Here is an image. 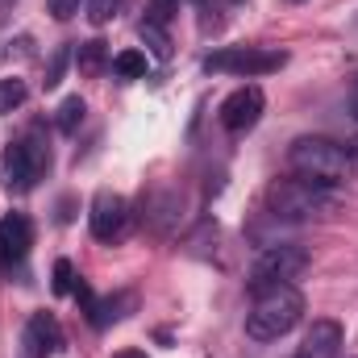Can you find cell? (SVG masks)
<instances>
[{
	"label": "cell",
	"instance_id": "obj_1",
	"mask_svg": "<svg viewBox=\"0 0 358 358\" xmlns=\"http://www.w3.org/2000/svg\"><path fill=\"white\" fill-rule=\"evenodd\" d=\"M300 317H304V296L292 283H271L255 292V304L246 313V334L255 342H279L300 325Z\"/></svg>",
	"mask_w": 358,
	"mask_h": 358
},
{
	"label": "cell",
	"instance_id": "obj_2",
	"mask_svg": "<svg viewBox=\"0 0 358 358\" xmlns=\"http://www.w3.org/2000/svg\"><path fill=\"white\" fill-rule=\"evenodd\" d=\"M267 204L271 217H279V221H321L342 208L329 187L308 183V179H275L267 192Z\"/></svg>",
	"mask_w": 358,
	"mask_h": 358
},
{
	"label": "cell",
	"instance_id": "obj_3",
	"mask_svg": "<svg viewBox=\"0 0 358 358\" xmlns=\"http://www.w3.org/2000/svg\"><path fill=\"white\" fill-rule=\"evenodd\" d=\"M287 167L308 183L334 187V183H342L350 176V155L334 138H296L292 150H287Z\"/></svg>",
	"mask_w": 358,
	"mask_h": 358
},
{
	"label": "cell",
	"instance_id": "obj_4",
	"mask_svg": "<svg viewBox=\"0 0 358 358\" xmlns=\"http://www.w3.org/2000/svg\"><path fill=\"white\" fill-rule=\"evenodd\" d=\"M50 171V146L42 138V129H29L21 142H8L4 150V187L8 192H34L38 179Z\"/></svg>",
	"mask_w": 358,
	"mask_h": 358
},
{
	"label": "cell",
	"instance_id": "obj_5",
	"mask_svg": "<svg viewBox=\"0 0 358 358\" xmlns=\"http://www.w3.org/2000/svg\"><path fill=\"white\" fill-rule=\"evenodd\" d=\"M304 267H308V250L304 246H292V242L263 246L259 259L250 263V292L271 287V283H292Z\"/></svg>",
	"mask_w": 358,
	"mask_h": 358
},
{
	"label": "cell",
	"instance_id": "obj_6",
	"mask_svg": "<svg viewBox=\"0 0 358 358\" xmlns=\"http://www.w3.org/2000/svg\"><path fill=\"white\" fill-rule=\"evenodd\" d=\"M287 63L283 50H267V46H225L217 55L204 59V71H221V76H271Z\"/></svg>",
	"mask_w": 358,
	"mask_h": 358
},
{
	"label": "cell",
	"instance_id": "obj_7",
	"mask_svg": "<svg viewBox=\"0 0 358 358\" xmlns=\"http://www.w3.org/2000/svg\"><path fill=\"white\" fill-rule=\"evenodd\" d=\"M125 225H129V204H125V196H117V192H96V200H92L88 208V229L96 242H117L121 234H125Z\"/></svg>",
	"mask_w": 358,
	"mask_h": 358
},
{
	"label": "cell",
	"instance_id": "obj_8",
	"mask_svg": "<svg viewBox=\"0 0 358 358\" xmlns=\"http://www.w3.org/2000/svg\"><path fill=\"white\" fill-rule=\"evenodd\" d=\"M259 117H263V88H255V84L229 92V96L221 100V125H225L229 134H246V129H255Z\"/></svg>",
	"mask_w": 358,
	"mask_h": 358
},
{
	"label": "cell",
	"instance_id": "obj_9",
	"mask_svg": "<svg viewBox=\"0 0 358 358\" xmlns=\"http://www.w3.org/2000/svg\"><path fill=\"white\" fill-rule=\"evenodd\" d=\"M29 246H34V225H29L25 213H8V217H0V267L13 271L17 263H25Z\"/></svg>",
	"mask_w": 358,
	"mask_h": 358
},
{
	"label": "cell",
	"instance_id": "obj_10",
	"mask_svg": "<svg viewBox=\"0 0 358 358\" xmlns=\"http://www.w3.org/2000/svg\"><path fill=\"white\" fill-rule=\"evenodd\" d=\"M63 350V329L50 313H34L25 325V355L29 358H50Z\"/></svg>",
	"mask_w": 358,
	"mask_h": 358
},
{
	"label": "cell",
	"instance_id": "obj_11",
	"mask_svg": "<svg viewBox=\"0 0 358 358\" xmlns=\"http://www.w3.org/2000/svg\"><path fill=\"white\" fill-rule=\"evenodd\" d=\"M338 355H342V325L329 321V317L313 321L300 350H296V358H338Z\"/></svg>",
	"mask_w": 358,
	"mask_h": 358
},
{
	"label": "cell",
	"instance_id": "obj_12",
	"mask_svg": "<svg viewBox=\"0 0 358 358\" xmlns=\"http://www.w3.org/2000/svg\"><path fill=\"white\" fill-rule=\"evenodd\" d=\"M129 308H134V296H129V292H117V296H108V300H96L88 317H92V325H96V329H104V325L121 321Z\"/></svg>",
	"mask_w": 358,
	"mask_h": 358
},
{
	"label": "cell",
	"instance_id": "obj_13",
	"mask_svg": "<svg viewBox=\"0 0 358 358\" xmlns=\"http://www.w3.org/2000/svg\"><path fill=\"white\" fill-rule=\"evenodd\" d=\"M76 67H80V76H100V71L108 67V46H104L100 38L80 42V46H76Z\"/></svg>",
	"mask_w": 358,
	"mask_h": 358
},
{
	"label": "cell",
	"instance_id": "obj_14",
	"mask_svg": "<svg viewBox=\"0 0 358 358\" xmlns=\"http://www.w3.org/2000/svg\"><path fill=\"white\" fill-rule=\"evenodd\" d=\"M138 34H142V42L150 46V55H155V59H171V38H167V29H163V25L142 21V25H138Z\"/></svg>",
	"mask_w": 358,
	"mask_h": 358
},
{
	"label": "cell",
	"instance_id": "obj_15",
	"mask_svg": "<svg viewBox=\"0 0 358 358\" xmlns=\"http://www.w3.org/2000/svg\"><path fill=\"white\" fill-rule=\"evenodd\" d=\"M113 71H117L121 80H142V76H146V55H142V50H121V55L113 59Z\"/></svg>",
	"mask_w": 358,
	"mask_h": 358
},
{
	"label": "cell",
	"instance_id": "obj_16",
	"mask_svg": "<svg viewBox=\"0 0 358 358\" xmlns=\"http://www.w3.org/2000/svg\"><path fill=\"white\" fill-rule=\"evenodd\" d=\"M84 113H88V108H84V100H80V96H67V100L59 104L55 125H59L63 134H76V129H80V121H84Z\"/></svg>",
	"mask_w": 358,
	"mask_h": 358
},
{
	"label": "cell",
	"instance_id": "obj_17",
	"mask_svg": "<svg viewBox=\"0 0 358 358\" xmlns=\"http://www.w3.org/2000/svg\"><path fill=\"white\" fill-rule=\"evenodd\" d=\"M25 96H29L25 80H17V76L0 80V117H4V113H13V108H21V104H25Z\"/></svg>",
	"mask_w": 358,
	"mask_h": 358
},
{
	"label": "cell",
	"instance_id": "obj_18",
	"mask_svg": "<svg viewBox=\"0 0 358 358\" xmlns=\"http://www.w3.org/2000/svg\"><path fill=\"white\" fill-rule=\"evenodd\" d=\"M67 63H71V46H59L55 55H50V63H46V80H42V88L55 92L63 84V71H67Z\"/></svg>",
	"mask_w": 358,
	"mask_h": 358
},
{
	"label": "cell",
	"instance_id": "obj_19",
	"mask_svg": "<svg viewBox=\"0 0 358 358\" xmlns=\"http://www.w3.org/2000/svg\"><path fill=\"white\" fill-rule=\"evenodd\" d=\"M50 287H55L59 296L76 292V267H71L67 259H59V263H55V279H50Z\"/></svg>",
	"mask_w": 358,
	"mask_h": 358
},
{
	"label": "cell",
	"instance_id": "obj_20",
	"mask_svg": "<svg viewBox=\"0 0 358 358\" xmlns=\"http://www.w3.org/2000/svg\"><path fill=\"white\" fill-rule=\"evenodd\" d=\"M80 8H84V0H50V13H55V21H71Z\"/></svg>",
	"mask_w": 358,
	"mask_h": 358
},
{
	"label": "cell",
	"instance_id": "obj_21",
	"mask_svg": "<svg viewBox=\"0 0 358 358\" xmlns=\"http://www.w3.org/2000/svg\"><path fill=\"white\" fill-rule=\"evenodd\" d=\"M346 155H350V171L358 176V138H350V142H346Z\"/></svg>",
	"mask_w": 358,
	"mask_h": 358
},
{
	"label": "cell",
	"instance_id": "obj_22",
	"mask_svg": "<svg viewBox=\"0 0 358 358\" xmlns=\"http://www.w3.org/2000/svg\"><path fill=\"white\" fill-rule=\"evenodd\" d=\"M113 358H150L146 350H134V346H125V350H117Z\"/></svg>",
	"mask_w": 358,
	"mask_h": 358
},
{
	"label": "cell",
	"instance_id": "obj_23",
	"mask_svg": "<svg viewBox=\"0 0 358 358\" xmlns=\"http://www.w3.org/2000/svg\"><path fill=\"white\" fill-rule=\"evenodd\" d=\"M350 117L358 121V84H355V92H350Z\"/></svg>",
	"mask_w": 358,
	"mask_h": 358
},
{
	"label": "cell",
	"instance_id": "obj_24",
	"mask_svg": "<svg viewBox=\"0 0 358 358\" xmlns=\"http://www.w3.org/2000/svg\"><path fill=\"white\" fill-rule=\"evenodd\" d=\"M125 4H129V0H113V8H117V13H121V8H125Z\"/></svg>",
	"mask_w": 358,
	"mask_h": 358
}]
</instances>
